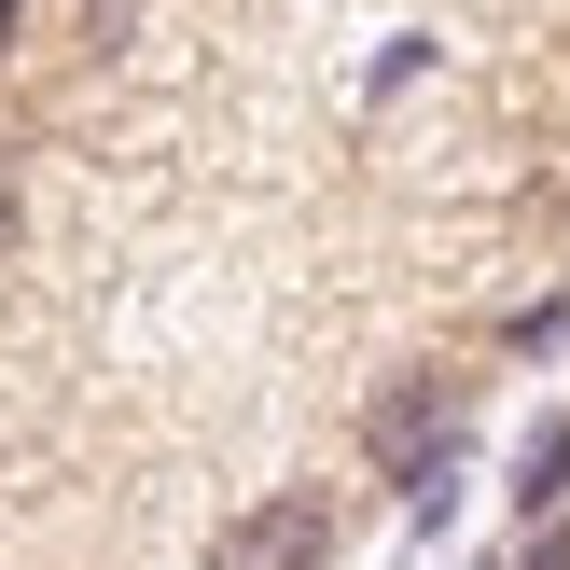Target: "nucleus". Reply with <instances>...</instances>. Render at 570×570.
Instances as JSON below:
<instances>
[{"mask_svg":"<svg viewBox=\"0 0 570 570\" xmlns=\"http://www.w3.org/2000/svg\"><path fill=\"white\" fill-rule=\"evenodd\" d=\"M209 570H334V501L321 488H265L209 529Z\"/></svg>","mask_w":570,"mask_h":570,"instance_id":"f257e3e1","label":"nucleus"},{"mask_svg":"<svg viewBox=\"0 0 570 570\" xmlns=\"http://www.w3.org/2000/svg\"><path fill=\"white\" fill-rule=\"evenodd\" d=\"M501 570H570V515H543V529H529V543L501 557Z\"/></svg>","mask_w":570,"mask_h":570,"instance_id":"7ed1b4c3","label":"nucleus"},{"mask_svg":"<svg viewBox=\"0 0 570 570\" xmlns=\"http://www.w3.org/2000/svg\"><path fill=\"white\" fill-rule=\"evenodd\" d=\"M14 14H28V0H0V42H14Z\"/></svg>","mask_w":570,"mask_h":570,"instance_id":"39448f33","label":"nucleus"},{"mask_svg":"<svg viewBox=\"0 0 570 570\" xmlns=\"http://www.w3.org/2000/svg\"><path fill=\"white\" fill-rule=\"evenodd\" d=\"M0 237H14V167H0Z\"/></svg>","mask_w":570,"mask_h":570,"instance_id":"20e7f679","label":"nucleus"},{"mask_svg":"<svg viewBox=\"0 0 570 570\" xmlns=\"http://www.w3.org/2000/svg\"><path fill=\"white\" fill-rule=\"evenodd\" d=\"M543 515H570V404L529 417V445H515V529H543Z\"/></svg>","mask_w":570,"mask_h":570,"instance_id":"f03ea898","label":"nucleus"}]
</instances>
